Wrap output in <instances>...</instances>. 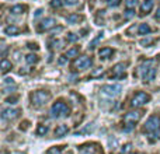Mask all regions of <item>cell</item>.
<instances>
[{
    "label": "cell",
    "instance_id": "1",
    "mask_svg": "<svg viewBox=\"0 0 160 154\" xmlns=\"http://www.w3.org/2000/svg\"><path fill=\"white\" fill-rule=\"evenodd\" d=\"M143 132L148 133L150 142H155L158 139H160V118L159 116L152 115L148 119L143 126Z\"/></svg>",
    "mask_w": 160,
    "mask_h": 154
},
{
    "label": "cell",
    "instance_id": "2",
    "mask_svg": "<svg viewBox=\"0 0 160 154\" xmlns=\"http://www.w3.org/2000/svg\"><path fill=\"white\" fill-rule=\"evenodd\" d=\"M30 99H31V104H32L34 107H37V108L44 107V105L51 99V93L49 91H45V90L34 91V93H31Z\"/></svg>",
    "mask_w": 160,
    "mask_h": 154
},
{
    "label": "cell",
    "instance_id": "3",
    "mask_svg": "<svg viewBox=\"0 0 160 154\" xmlns=\"http://www.w3.org/2000/svg\"><path fill=\"white\" fill-rule=\"evenodd\" d=\"M69 113H70V108L63 101H56L51 108L52 118H63V116H68Z\"/></svg>",
    "mask_w": 160,
    "mask_h": 154
},
{
    "label": "cell",
    "instance_id": "4",
    "mask_svg": "<svg viewBox=\"0 0 160 154\" xmlns=\"http://www.w3.org/2000/svg\"><path fill=\"white\" fill-rule=\"evenodd\" d=\"M153 63H155V60H148L146 63H143L139 67L142 72V79H143L145 83L152 81L156 76V67L153 66Z\"/></svg>",
    "mask_w": 160,
    "mask_h": 154
},
{
    "label": "cell",
    "instance_id": "5",
    "mask_svg": "<svg viewBox=\"0 0 160 154\" xmlns=\"http://www.w3.org/2000/svg\"><path fill=\"white\" fill-rule=\"evenodd\" d=\"M150 101V95L143 91H138L135 95L132 97V101H131V107L132 108H141L143 105H146Z\"/></svg>",
    "mask_w": 160,
    "mask_h": 154
},
{
    "label": "cell",
    "instance_id": "6",
    "mask_svg": "<svg viewBox=\"0 0 160 154\" xmlns=\"http://www.w3.org/2000/svg\"><path fill=\"white\" fill-rule=\"evenodd\" d=\"M91 65H93L91 58H88V56L84 55V56H79V58H76L72 63V67L75 70H84V69H88Z\"/></svg>",
    "mask_w": 160,
    "mask_h": 154
},
{
    "label": "cell",
    "instance_id": "7",
    "mask_svg": "<svg viewBox=\"0 0 160 154\" xmlns=\"http://www.w3.org/2000/svg\"><path fill=\"white\" fill-rule=\"evenodd\" d=\"M142 116H143V112H142V111H131V112H127L124 115V123L132 126V125H135L136 122L141 121Z\"/></svg>",
    "mask_w": 160,
    "mask_h": 154
},
{
    "label": "cell",
    "instance_id": "8",
    "mask_svg": "<svg viewBox=\"0 0 160 154\" xmlns=\"http://www.w3.org/2000/svg\"><path fill=\"white\" fill-rule=\"evenodd\" d=\"M121 90L122 87L118 84H105L101 87V93L105 94V95L108 97H117L121 94Z\"/></svg>",
    "mask_w": 160,
    "mask_h": 154
},
{
    "label": "cell",
    "instance_id": "9",
    "mask_svg": "<svg viewBox=\"0 0 160 154\" xmlns=\"http://www.w3.org/2000/svg\"><path fill=\"white\" fill-rule=\"evenodd\" d=\"M125 65L124 63H117V65H114L112 66V70H111V76L112 77H115V79H122L124 77L125 79Z\"/></svg>",
    "mask_w": 160,
    "mask_h": 154
},
{
    "label": "cell",
    "instance_id": "10",
    "mask_svg": "<svg viewBox=\"0 0 160 154\" xmlns=\"http://www.w3.org/2000/svg\"><path fill=\"white\" fill-rule=\"evenodd\" d=\"M18 115H20V109H16V108H6L2 112V118L6 119V121H13Z\"/></svg>",
    "mask_w": 160,
    "mask_h": 154
},
{
    "label": "cell",
    "instance_id": "11",
    "mask_svg": "<svg viewBox=\"0 0 160 154\" xmlns=\"http://www.w3.org/2000/svg\"><path fill=\"white\" fill-rule=\"evenodd\" d=\"M56 25V21L55 18H52V17H49V18H45L42 20L41 22H39L38 25V30L41 31V32H44V31H49L51 28H53Z\"/></svg>",
    "mask_w": 160,
    "mask_h": 154
},
{
    "label": "cell",
    "instance_id": "12",
    "mask_svg": "<svg viewBox=\"0 0 160 154\" xmlns=\"http://www.w3.org/2000/svg\"><path fill=\"white\" fill-rule=\"evenodd\" d=\"M153 6H155V0H145L141 6V16H145V14H149L152 11Z\"/></svg>",
    "mask_w": 160,
    "mask_h": 154
},
{
    "label": "cell",
    "instance_id": "13",
    "mask_svg": "<svg viewBox=\"0 0 160 154\" xmlns=\"http://www.w3.org/2000/svg\"><path fill=\"white\" fill-rule=\"evenodd\" d=\"M68 132H69V128L66 125H58L55 129V136L56 137H63L68 135Z\"/></svg>",
    "mask_w": 160,
    "mask_h": 154
},
{
    "label": "cell",
    "instance_id": "14",
    "mask_svg": "<svg viewBox=\"0 0 160 154\" xmlns=\"http://www.w3.org/2000/svg\"><path fill=\"white\" fill-rule=\"evenodd\" d=\"M112 53H114V49H111V48H101V49L98 51V56H100V59H108V58H111L112 56Z\"/></svg>",
    "mask_w": 160,
    "mask_h": 154
},
{
    "label": "cell",
    "instance_id": "15",
    "mask_svg": "<svg viewBox=\"0 0 160 154\" xmlns=\"http://www.w3.org/2000/svg\"><path fill=\"white\" fill-rule=\"evenodd\" d=\"M97 149L94 144H86L80 147V154H96Z\"/></svg>",
    "mask_w": 160,
    "mask_h": 154
},
{
    "label": "cell",
    "instance_id": "16",
    "mask_svg": "<svg viewBox=\"0 0 160 154\" xmlns=\"http://www.w3.org/2000/svg\"><path fill=\"white\" fill-rule=\"evenodd\" d=\"M11 69H13V65H11V62L7 60V59H3L2 63H0V70H2L3 75H6L7 72H10Z\"/></svg>",
    "mask_w": 160,
    "mask_h": 154
},
{
    "label": "cell",
    "instance_id": "17",
    "mask_svg": "<svg viewBox=\"0 0 160 154\" xmlns=\"http://www.w3.org/2000/svg\"><path fill=\"white\" fill-rule=\"evenodd\" d=\"M25 11H27V6L25 4H16L10 8L11 14H24Z\"/></svg>",
    "mask_w": 160,
    "mask_h": 154
},
{
    "label": "cell",
    "instance_id": "18",
    "mask_svg": "<svg viewBox=\"0 0 160 154\" xmlns=\"http://www.w3.org/2000/svg\"><path fill=\"white\" fill-rule=\"evenodd\" d=\"M83 18L84 17L80 16V14H70V16H68L66 21H68V24H79L80 21H83Z\"/></svg>",
    "mask_w": 160,
    "mask_h": 154
},
{
    "label": "cell",
    "instance_id": "19",
    "mask_svg": "<svg viewBox=\"0 0 160 154\" xmlns=\"http://www.w3.org/2000/svg\"><path fill=\"white\" fill-rule=\"evenodd\" d=\"M4 34L6 35H10V36H16L20 34V28L16 27V25H8V27L4 28Z\"/></svg>",
    "mask_w": 160,
    "mask_h": 154
},
{
    "label": "cell",
    "instance_id": "20",
    "mask_svg": "<svg viewBox=\"0 0 160 154\" xmlns=\"http://www.w3.org/2000/svg\"><path fill=\"white\" fill-rule=\"evenodd\" d=\"M150 32H152V28H150L148 24H141L139 25V28H138L139 35H149Z\"/></svg>",
    "mask_w": 160,
    "mask_h": 154
},
{
    "label": "cell",
    "instance_id": "21",
    "mask_svg": "<svg viewBox=\"0 0 160 154\" xmlns=\"http://www.w3.org/2000/svg\"><path fill=\"white\" fill-rule=\"evenodd\" d=\"M79 52H80V46H73V48H70V49H68L66 56L68 58H76V56L79 55Z\"/></svg>",
    "mask_w": 160,
    "mask_h": 154
},
{
    "label": "cell",
    "instance_id": "22",
    "mask_svg": "<svg viewBox=\"0 0 160 154\" xmlns=\"http://www.w3.org/2000/svg\"><path fill=\"white\" fill-rule=\"evenodd\" d=\"M25 60H27V63H28V65H35V63H38L39 58H38V55H34V53H30V55H27Z\"/></svg>",
    "mask_w": 160,
    "mask_h": 154
},
{
    "label": "cell",
    "instance_id": "23",
    "mask_svg": "<svg viewBox=\"0 0 160 154\" xmlns=\"http://www.w3.org/2000/svg\"><path fill=\"white\" fill-rule=\"evenodd\" d=\"M104 75V69L102 67H97L96 70H93V72L90 73V77L91 79H97V77H101Z\"/></svg>",
    "mask_w": 160,
    "mask_h": 154
},
{
    "label": "cell",
    "instance_id": "24",
    "mask_svg": "<svg viewBox=\"0 0 160 154\" xmlns=\"http://www.w3.org/2000/svg\"><path fill=\"white\" fill-rule=\"evenodd\" d=\"M47 133H48V126H45V125H38V128H37V135L45 136Z\"/></svg>",
    "mask_w": 160,
    "mask_h": 154
},
{
    "label": "cell",
    "instance_id": "25",
    "mask_svg": "<svg viewBox=\"0 0 160 154\" xmlns=\"http://www.w3.org/2000/svg\"><path fill=\"white\" fill-rule=\"evenodd\" d=\"M133 16H135V10H133V8H128V10L125 11V14H124V18L125 20H131Z\"/></svg>",
    "mask_w": 160,
    "mask_h": 154
},
{
    "label": "cell",
    "instance_id": "26",
    "mask_svg": "<svg viewBox=\"0 0 160 154\" xmlns=\"http://www.w3.org/2000/svg\"><path fill=\"white\" fill-rule=\"evenodd\" d=\"M131 150H132V144H131V143H127V144H124V146H122L121 154H129Z\"/></svg>",
    "mask_w": 160,
    "mask_h": 154
},
{
    "label": "cell",
    "instance_id": "27",
    "mask_svg": "<svg viewBox=\"0 0 160 154\" xmlns=\"http://www.w3.org/2000/svg\"><path fill=\"white\" fill-rule=\"evenodd\" d=\"M139 0H125V6H127V8H135Z\"/></svg>",
    "mask_w": 160,
    "mask_h": 154
},
{
    "label": "cell",
    "instance_id": "28",
    "mask_svg": "<svg viewBox=\"0 0 160 154\" xmlns=\"http://www.w3.org/2000/svg\"><path fill=\"white\" fill-rule=\"evenodd\" d=\"M102 35H104V34H102V32H100V34H98V36H97V38L94 39V41L90 44V46H88V49H94V48H96V45H97V42H98L100 39L102 38Z\"/></svg>",
    "mask_w": 160,
    "mask_h": 154
},
{
    "label": "cell",
    "instance_id": "29",
    "mask_svg": "<svg viewBox=\"0 0 160 154\" xmlns=\"http://www.w3.org/2000/svg\"><path fill=\"white\" fill-rule=\"evenodd\" d=\"M119 3H121V0H107V4L110 7H118Z\"/></svg>",
    "mask_w": 160,
    "mask_h": 154
},
{
    "label": "cell",
    "instance_id": "30",
    "mask_svg": "<svg viewBox=\"0 0 160 154\" xmlns=\"http://www.w3.org/2000/svg\"><path fill=\"white\" fill-rule=\"evenodd\" d=\"M47 154H61V147H51Z\"/></svg>",
    "mask_w": 160,
    "mask_h": 154
},
{
    "label": "cell",
    "instance_id": "31",
    "mask_svg": "<svg viewBox=\"0 0 160 154\" xmlns=\"http://www.w3.org/2000/svg\"><path fill=\"white\" fill-rule=\"evenodd\" d=\"M51 6H52V8H59L62 6V2L61 0H52V2H51Z\"/></svg>",
    "mask_w": 160,
    "mask_h": 154
},
{
    "label": "cell",
    "instance_id": "32",
    "mask_svg": "<svg viewBox=\"0 0 160 154\" xmlns=\"http://www.w3.org/2000/svg\"><path fill=\"white\" fill-rule=\"evenodd\" d=\"M18 99V97L17 95H14V97H10V98H7L6 99V102H8V104H16V101Z\"/></svg>",
    "mask_w": 160,
    "mask_h": 154
},
{
    "label": "cell",
    "instance_id": "33",
    "mask_svg": "<svg viewBox=\"0 0 160 154\" xmlns=\"http://www.w3.org/2000/svg\"><path fill=\"white\" fill-rule=\"evenodd\" d=\"M63 3L66 6H75V4H78V3H79V0H65Z\"/></svg>",
    "mask_w": 160,
    "mask_h": 154
},
{
    "label": "cell",
    "instance_id": "34",
    "mask_svg": "<svg viewBox=\"0 0 160 154\" xmlns=\"http://www.w3.org/2000/svg\"><path fill=\"white\" fill-rule=\"evenodd\" d=\"M76 39H78V36H76L75 34H72V32H70V34H68V41H70V42H75Z\"/></svg>",
    "mask_w": 160,
    "mask_h": 154
},
{
    "label": "cell",
    "instance_id": "35",
    "mask_svg": "<svg viewBox=\"0 0 160 154\" xmlns=\"http://www.w3.org/2000/svg\"><path fill=\"white\" fill-rule=\"evenodd\" d=\"M152 42H153V39L146 38V39H142V41H141V45H143V46H145V45H150Z\"/></svg>",
    "mask_w": 160,
    "mask_h": 154
},
{
    "label": "cell",
    "instance_id": "36",
    "mask_svg": "<svg viewBox=\"0 0 160 154\" xmlns=\"http://www.w3.org/2000/svg\"><path fill=\"white\" fill-rule=\"evenodd\" d=\"M28 48H30V49H35V51H38V45L37 44H28Z\"/></svg>",
    "mask_w": 160,
    "mask_h": 154
},
{
    "label": "cell",
    "instance_id": "37",
    "mask_svg": "<svg viewBox=\"0 0 160 154\" xmlns=\"http://www.w3.org/2000/svg\"><path fill=\"white\" fill-rule=\"evenodd\" d=\"M66 58H68V56H61V59H59V63L65 65V63H66Z\"/></svg>",
    "mask_w": 160,
    "mask_h": 154
},
{
    "label": "cell",
    "instance_id": "38",
    "mask_svg": "<svg viewBox=\"0 0 160 154\" xmlns=\"http://www.w3.org/2000/svg\"><path fill=\"white\" fill-rule=\"evenodd\" d=\"M156 20H159V21H160V8H158V11H156Z\"/></svg>",
    "mask_w": 160,
    "mask_h": 154
},
{
    "label": "cell",
    "instance_id": "39",
    "mask_svg": "<svg viewBox=\"0 0 160 154\" xmlns=\"http://www.w3.org/2000/svg\"><path fill=\"white\" fill-rule=\"evenodd\" d=\"M41 13H42V10H37V13H35V17L41 16Z\"/></svg>",
    "mask_w": 160,
    "mask_h": 154
},
{
    "label": "cell",
    "instance_id": "40",
    "mask_svg": "<svg viewBox=\"0 0 160 154\" xmlns=\"http://www.w3.org/2000/svg\"><path fill=\"white\" fill-rule=\"evenodd\" d=\"M129 154H141V153H129Z\"/></svg>",
    "mask_w": 160,
    "mask_h": 154
}]
</instances>
